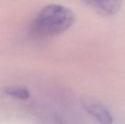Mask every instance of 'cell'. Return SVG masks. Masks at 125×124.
Segmentation results:
<instances>
[{
    "mask_svg": "<svg viewBox=\"0 0 125 124\" xmlns=\"http://www.w3.org/2000/svg\"><path fill=\"white\" fill-rule=\"evenodd\" d=\"M103 15H113L120 9L122 0H84Z\"/></svg>",
    "mask_w": 125,
    "mask_h": 124,
    "instance_id": "2",
    "label": "cell"
},
{
    "mask_svg": "<svg viewBox=\"0 0 125 124\" xmlns=\"http://www.w3.org/2000/svg\"><path fill=\"white\" fill-rule=\"evenodd\" d=\"M74 21L75 15L69 8L61 4H49L34 17L29 31L35 37H51L67 30Z\"/></svg>",
    "mask_w": 125,
    "mask_h": 124,
    "instance_id": "1",
    "label": "cell"
},
{
    "mask_svg": "<svg viewBox=\"0 0 125 124\" xmlns=\"http://www.w3.org/2000/svg\"><path fill=\"white\" fill-rule=\"evenodd\" d=\"M86 112L102 124H112L114 118L110 111L98 103L89 102L84 105Z\"/></svg>",
    "mask_w": 125,
    "mask_h": 124,
    "instance_id": "3",
    "label": "cell"
},
{
    "mask_svg": "<svg viewBox=\"0 0 125 124\" xmlns=\"http://www.w3.org/2000/svg\"><path fill=\"white\" fill-rule=\"evenodd\" d=\"M5 92L11 96L21 100H26L30 96V93L26 88L18 86L7 87L5 88Z\"/></svg>",
    "mask_w": 125,
    "mask_h": 124,
    "instance_id": "4",
    "label": "cell"
}]
</instances>
